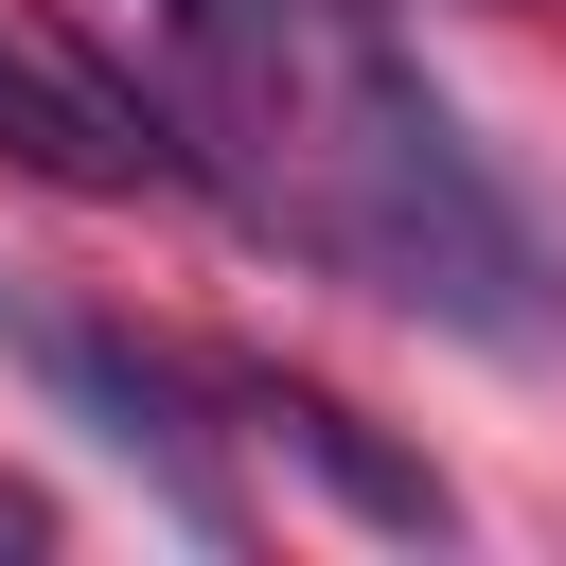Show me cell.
Returning a JSON list of instances; mask_svg holds the SVG:
<instances>
[{"label": "cell", "mask_w": 566, "mask_h": 566, "mask_svg": "<svg viewBox=\"0 0 566 566\" xmlns=\"http://www.w3.org/2000/svg\"><path fill=\"white\" fill-rule=\"evenodd\" d=\"M0 354H18L106 460H142V478L177 495V531H230V495H212V460H195V407H177V371H159L142 336H106V318H71V301H35V283L0 265Z\"/></svg>", "instance_id": "cell-2"}, {"label": "cell", "mask_w": 566, "mask_h": 566, "mask_svg": "<svg viewBox=\"0 0 566 566\" xmlns=\"http://www.w3.org/2000/svg\"><path fill=\"white\" fill-rule=\"evenodd\" d=\"M0 548H53V513H35V495H18V478H0Z\"/></svg>", "instance_id": "cell-6"}, {"label": "cell", "mask_w": 566, "mask_h": 566, "mask_svg": "<svg viewBox=\"0 0 566 566\" xmlns=\"http://www.w3.org/2000/svg\"><path fill=\"white\" fill-rule=\"evenodd\" d=\"M336 248L389 283V301H424L442 336H478V354H531L548 336V265H531V230H513V195L478 177V142L371 53L354 71V142H336Z\"/></svg>", "instance_id": "cell-1"}, {"label": "cell", "mask_w": 566, "mask_h": 566, "mask_svg": "<svg viewBox=\"0 0 566 566\" xmlns=\"http://www.w3.org/2000/svg\"><path fill=\"white\" fill-rule=\"evenodd\" d=\"M0 159H18V177H53V195H159V177H195V159H177V124H159V106H124L88 53H53L35 18H0Z\"/></svg>", "instance_id": "cell-3"}, {"label": "cell", "mask_w": 566, "mask_h": 566, "mask_svg": "<svg viewBox=\"0 0 566 566\" xmlns=\"http://www.w3.org/2000/svg\"><path fill=\"white\" fill-rule=\"evenodd\" d=\"M248 424H265V442H301V460H318V478H336V495H354L371 531H424V548L460 531V495H442L424 460H389V442H371V424H354L336 389H283V371H248Z\"/></svg>", "instance_id": "cell-4"}, {"label": "cell", "mask_w": 566, "mask_h": 566, "mask_svg": "<svg viewBox=\"0 0 566 566\" xmlns=\"http://www.w3.org/2000/svg\"><path fill=\"white\" fill-rule=\"evenodd\" d=\"M159 35H177L212 88H265V71H283V35H301V0H159Z\"/></svg>", "instance_id": "cell-5"}]
</instances>
